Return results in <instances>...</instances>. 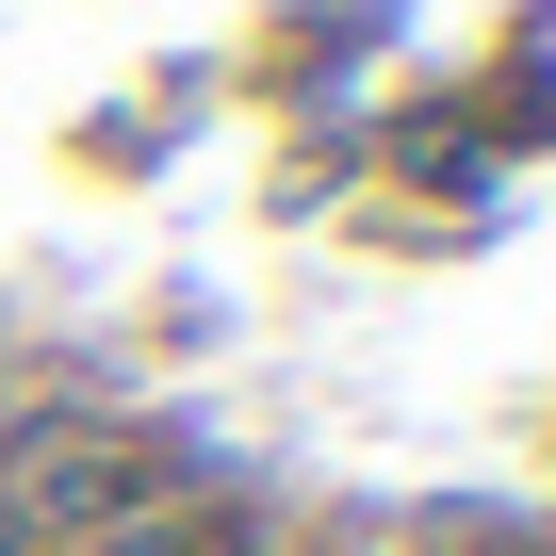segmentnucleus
<instances>
[{
    "label": "nucleus",
    "instance_id": "f257e3e1",
    "mask_svg": "<svg viewBox=\"0 0 556 556\" xmlns=\"http://www.w3.org/2000/svg\"><path fill=\"white\" fill-rule=\"evenodd\" d=\"M0 556H17V507H0Z\"/></svg>",
    "mask_w": 556,
    "mask_h": 556
}]
</instances>
